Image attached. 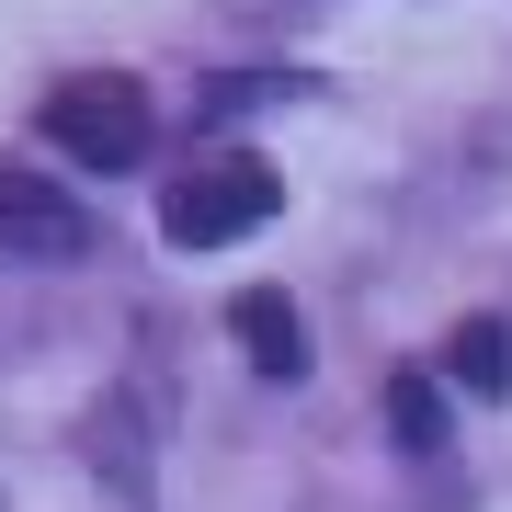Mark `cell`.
I'll use <instances>...</instances> for the list:
<instances>
[{
	"label": "cell",
	"mask_w": 512,
	"mask_h": 512,
	"mask_svg": "<svg viewBox=\"0 0 512 512\" xmlns=\"http://www.w3.org/2000/svg\"><path fill=\"white\" fill-rule=\"evenodd\" d=\"M387 421H399L410 456H433V444H444V387L433 376H399V387H387Z\"/></svg>",
	"instance_id": "52a82bcc"
},
{
	"label": "cell",
	"mask_w": 512,
	"mask_h": 512,
	"mask_svg": "<svg viewBox=\"0 0 512 512\" xmlns=\"http://www.w3.org/2000/svg\"><path fill=\"white\" fill-rule=\"evenodd\" d=\"M228 330L251 342L262 376H308V319H296L274 285H239V296H228Z\"/></svg>",
	"instance_id": "5b68a950"
},
{
	"label": "cell",
	"mask_w": 512,
	"mask_h": 512,
	"mask_svg": "<svg viewBox=\"0 0 512 512\" xmlns=\"http://www.w3.org/2000/svg\"><path fill=\"white\" fill-rule=\"evenodd\" d=\"M0 239H12V262H80L92 251V205L57 183V171L0 160Z\"/></svg>",
	"instance_id": "3957f363"
},
{
	"label": "cell",
	"mask_w": 512,
	"mask_h": 512,
	"mask_svg": "<svg viewBox=\"0 0 512 512\" xmlns=\"http://www.w3.org/2000/svg\"><path fill=\"white\" fill-rule=\"evenodd\" d=\"M92 467L148 512V387H126V399H103V410H92Z\"/></svg>",
	"instance_id": "8992f818"
},
{
	"label": "cell",
	"mask_w": 512,
	"mask_h": 512,
	"mask_svg": "<svg viewBox=\"0 0 512 512\" xmlns=\"http://www.w3.org/2000/svg\"><path fill=\"white\" fill-rule=\"evenodd\" d=\"M46 148L69 171H137L148 160V137H160V114H148V80H126V69H80V80H57L46 92Z\"/></svg>",
	"instance_id": "6da1fadb"
},
{
	"label": "cell",
	"mask_w": 512,
	"mask_h": 512,
	"mask_svg": "<svg viewBox=\"0 0 512 512\" xmlns=\"http://www.w3.org/2000/svg\"><path fill=\"white\" fill-rule=\"evenodd\" d=\"M433 376L456 399H512V319H456L444 353H433Z\"/></svg>",
	"instance_id": "277c9868"
},
{
	"label": "cell",
	"mask_w": 512,
	"mask_h": 512,
	"mask_svg": "<svg viewBox=\"0 0 512 512\" xmlns=\"http://www.w3.org/2000/svg\"><path fill=\"white\" fill-rule=\"evenodd\" d=\"M274 205H285V183L251 160V148H228V160H194L183 183L160 194V228L183 239V251H217V239H251Z\"/></svg>",
	"instance_id": "7a4b0ae2"
}]
</instances>
